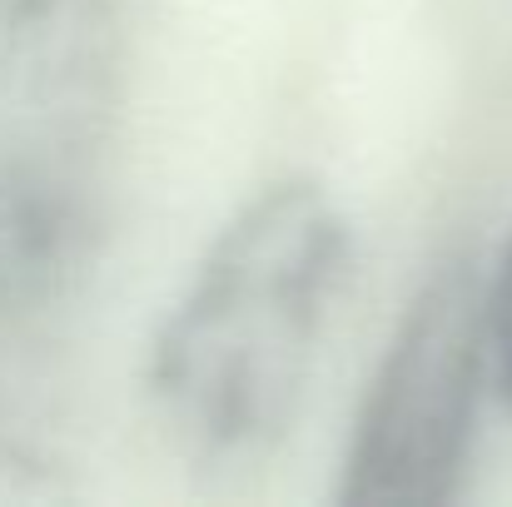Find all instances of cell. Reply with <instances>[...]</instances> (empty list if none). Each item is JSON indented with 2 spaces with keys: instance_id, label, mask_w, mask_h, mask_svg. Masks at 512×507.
<instances>
[{
  "instance_id": "3",
  "label": "cell",
  "mask_w": 512,
  "mask_h": 507,
  "mask_svg": "<svg viewBox=\"0 0 512 507\" xmlns=\"http://www.w3.org/2000/svg\"><path fill=\"white\" fill-rule=\"evenodd\" d=\"M488 358V284L443 259L388 338L343 458V507H443L463 493Z\"/></svg>"
},
{
  "instance_id": "2",
  "label": "cell",
  "mask_w": 512,
  "mask_h": 507,
  "mask_svg": "<svg viewBox=\"0 0 512 507\" xmlns=\"http://www.w3.org/2000/svg\"><path fill=\"white\" fill-rule=\"evenodd\" d=\"M125 90L115 0H0V314L85 274L110 214Z\"/></svg>"
},
{
  "instance_id": "1",
  "label": "cell",
  "mask_w": 512,
  "mask_h": 507,
  "mask_svg": "<svg viewBox=\"0 0 512 507\" xmlns=\"http://www.w3.org/2000/svg\"><path fill=\"white\" fill-rule=\"evenodd\" d=\"M353 229L314 179L259 189L214 234L150 348V398L204 463L269 453L299 413Z\"/></svg>"
},
{
  "instance_id": "4",
  "label": "cell",
  "mask_w": 512,
  "mask_h": 507,
  "mask_svg": "<svg viewBox=\"0 0 512 507\" xmlns=\"http://www.w3.org/2000/svg\"><path fill=\"white\" fill-rule=\"evenodd\" d=\"M488 358H493V383L512 408V239L488 279Z\"/></svg>"
},
{
  "instance_id": "5",
  "label": "cell",
  "mask_w": 512,
  "mask_h": 507,
  "mask_svg": "<svg viewBox=\"0 0 512 507\" xmlns=\"http://www.w3.org/2000/svg\"><path fill=\"white\" fill-rule=\"evenodd\" d=\"M45 498H60L55 473L35 453L0 443V503H45Z\"/></svg>"
}]
</instances>
